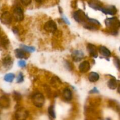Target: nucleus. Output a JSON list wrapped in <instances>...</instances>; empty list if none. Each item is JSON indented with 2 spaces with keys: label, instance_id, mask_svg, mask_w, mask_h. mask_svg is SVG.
<instances>
[{
  "label": "nucleus",
  "instance_id": "4468645a",
  "mask_svg": "<svg viewBox=\"0 0 120 120\" xmlns=\"http://www.w3.org/2000/svg\"><path fill=\"white\" fill-rule=\"evenodd\" d=\"M100 76L98 73L96 72H91L89 75V80L90 82L94 83L99 80Z\"/></svg>",
  "mask_w": 120,
  "mask_h": 120
},
{
  "label": "nucleus",
  "instance_id": "bb28decb",
  "mask_svg": "<svg viewBox=\"0 0 120 120\" xmlns=\"http://www.w3.org/2000/svg\"><path fill=\"white\" fill-rule=\"evenodd\" d=\"M116 66L117 67V68L118 69H119V66H120V62H119V60L118 59H116Z\"/></svg>",
  "mask_w": 120,
  "mask_h": 120
},
{
  "label": "nucleus",
  "instance_id": "20e7f679",
  "mask_svg": "<svg viewBox=\"0 0 120 120\" xmlns=\"http://www.w3.org/2000/svg\"><path fill=\"white\" fill-rule=\"evenodd\" d=\"M75 19L79 23H83L87 21L88 17L86 15L84 12L81 10L77 11L73 14Z\"/></svg>",
  "mask_w": 120,
  "mask_h": 120
},
{
  "label": "nucleus",
  "instance_id": "a878e982",
  "mask_svg": "<svg viewBox=\"0 0 120 120\" xmlns=\"http://www.w3.org/2000/svg\"><path fill=\"white\" fill-rule=\"evenodd\" d=\"M21 1L22 4L25 6H27L31 3L32 0H21Z\"/></svg>",
  "mask_w": 120,
  "mask_h": 120
},
{
  "label": "nucleus",
  "instance_id": "aec40b11",
  "mask_svg": "<svg viewBox=\"0 0 120 120\" xmlns=\"http://www.w3.org/2000/svg\"><path fill=\"white\" fill-rule=\"evenodd\" d=\"M15 79V75L13 73H8L4 77V80L7 82L11 83Z\"/></svg>",
  "mask_w": 120,
  "mask_h": 120
},
{
  "label": "nucleus",
  "instance_id": "9d476101",
  "mask_svg": "<svg viewBox=\"0 0 120 120\" xmlns=\"http://www.w3.org/2000/svg\"><path fill=\"white\" fill-rule=\"evenodd\" d=\"M87 49L89 53H90V55H91V56H93V57H97L98 54H97V48H96L94 45L89 44L87 45Z\"/></svg>",
  "mask_w": 120,
  "mask_h": 120
},
{
  "label": "nucleus",
  "instance_id": "ddd939ff",
  "mask_svg": "<svg viewBox=\"0 0 120 120\" xmlns=\"http://www.w3.org/2000/svg\"><path fill=\"white\" fill-rule=\"evenodd\" d=\"M63 98L66 101H70L72 99V92L69 89H65L63 93Z\"/></svg>",
  "mask_w": 120,
  "mask_h": 120
},
{
  "label": "nucleus",
  "instance_id": "f3484780",
  "mask_svg": "<svg viewBox=\"0 0 120 120\" xmlns=\"http://www.w3.org/2000/svg\"><path fill=\"white\" fill-rule=\"evenodd\" d=\"M100 52L101 54L103 56H105V57H108L111 56V53L110 52V50L107 49V48L104 46H100L99 48Z\"/></svg>",
  "mask_w": 120,
  "mask_h": 120
},
{
  "label": "nucleus",
  "instance_id": "f8f14e48",
  "mask_svg": "<svg viewBox=\"0 0 120 120\" xmlns=\"http://www.w3.org/2000/svg\"><path fill=\"white\" fill-rule=\"evenodd\" d=\"M9 104H10V101H9V100L8 97H5V96H2L0 98V105L2 107H8Z\"/></svg>",
  "mask_w": 120,
  "mask_h": 120
},
{
  "label": "nucleus",
  "instance_id": "393cba45",
  "mask_svg": "<svg viewBox=\"0 0 120 120\" xmlns=\"http://www.w3.org/2000/svg\"><path fill=\"white\" fill-rule=\"evenodd\" d=\"M18 66L21 68H24L26 66V62L25 61L21 60L18 62Z\"/></svg>",
  "mask_w": 120,
  "mask_h": 120
},
{
  "label": "nucleus",
  "instance_id": "c756f323",
  "mask_svg": "<svg viewBox=\"0 0 120 120\" xmlns=\"http://www.w3.org/2000/svg\"><path fill=\"white\" fill-rule=\"evenodd\" d=\"M35 1H36L37 2H38V3H41V2H43L45 0H35Z\"/></svg>",
  "mask_w": 120,
  "mask_h": 120
},
{
  "label": "nucleus",
  "instance_id": "f257e3e1",
  "mask_svg": "<svg viewBox=\"0 0 120 120\" xmlns=\"http://www.w3.org/2000/svg\"><path fill=\"white\" fill-rule=\"evenodd\" d=\"M32 100L35 106L37 107H42L45 103V97L42 94L38 93L32 96Z\"/></svg>",
  "mask_w": 120,
  "mask_h": 120
},
{
  "label": "nucleus",
  "instance_id": "6ab92c4d",
  "mask_svg": "<svg viewBox=\"0 0 120 120\" xmlns=\"http://www.w3.org/2000/svg\"><path fill=\"white\" fill-rule=\"evenodd\" d=\"M108 87L111 90H115L117 87V82L114 79H111L108 82Z\"/></svg>",
  "mask_w": 120,
  "mask_h": 120
},
{
  "label": "nucleus",
  "instance_id": "39448f33",
  "mask_svg": "<svg viewBox=\"0 0 120 120\" xmlns=\"http://www.w3.org/2000/svg\"><path fill=\"white\" fill-rule=\"evenodd\" d=\"M13 17L15 19V20L18 22L22 21L23 19V10L21 7H17L14 9L13 12Z\"/></svg>",
  "mask_w": 120,
  "mask_h": 120
},
{
  "label": "nucleus",
  "instance_id": "cd10ccee",
  "mask_svg": "<svg viewBox=\"0 0 120 120\" xmlns=\"http://www.w3.org/2000/svg\"><path fill=\"white\" fill-rule=\"evenodd\" d=\"M63 20H64V21H65V22H66V23H68V24H70V22H69V21L68 19H67V18L65 16H63Z\"/></svg>",
  "mask_w": 120,
  "mask_h": 120
},
{
  "label": "nucleus",
  "instance_id": "2eb2a0df",
  "mask_svg": "<svg viewBox=\"0 0 120 120\" xmlns=\"http://www.w3.org/2000/svg\"><path fill=\"white\" fill-rule=\"evenodd\" d=\"M15 56L17 58L19 59H24L26 58V53L24 50H22V49H16L15 50Z\"/></svg>",
  "mask_w": 120,
  "mask_h": 120
},
{
  "label": "nucleus",
  "instance_id": "423d86ee",
  "mask_svg": "<svg viewBox=\"0 0 120 120\" xmlns=\"http://www.w3.org/2000/svg\"><path fill=\"white\" fill-rule=\"evenodd\" d=\"M44 28L48 32H54L57 29V25L53 21L50 20L45 23Z\"/></svg>",
  "mask_w": 120,
  "mask_h": 120
},
{
  "label": "nucleus",
  "instance_id": "7ed1b4c3",
  "mask_svg": "<svg viewBox=\"0 0 120 120\" xmlns=\"http://www.w3.org/2000/svg\"><path fill=\"white\" fill-rule=\"evenodd\" d=\"M105 25L109 28L116 30L120 27V21L115 17L108 18L105 20Z\"/></svg>",
  "mask_w": 120,
  "mask_h": 120
},
{
  "label": "nucleus",
  "instance_id": "9b49d317",
  "mask_svg": "<svg viewBox=\"0 0 120 120\" xmlns=\"http://www.w3.org/2000/svg\"><path fill=\"white\" fill-rule=\"evenodd\" d=\"M100 11H101L105 14H109V15H114L115 14H116V12H117L116 7H114V6H111L109 8H101Z\"/></svg>",
  "mask_w": 120,
  "mask_h": 120
},
{
  "label": "nucleus",
  "instance_id": "f03ea898",
  "mask_svg": "<svg viewBox=\"0 0 120 120\" xmlns=\"http://www.w3.org/2000/svg\"><path fill=\"white\" fill-rule=\"evenodd\" d=\"M29 112L25 108L21 107L16 110L15 112V118L16 120H26L28 117Z\"/></svg>",
  "mask_w": 120,
  "mask_h": 120
},
{
  "label": "nucleus",
  "instance_id": "6e6552de",
  "mask_svg": "<svg viewBox=\"0 0 120 120\" xmlns=\"http://www.w3.org/2000/svg\"><path fill=\"white\" fill-rule=\"evenodd\" d=\"M71 56H72L73 59L75 62H79V61L81 60L83 58V57H84V53L81 50H74Z\"/></svg>",
  "mask_w": 120,
  "mask_h": 120
},
{
  "label": "nucleus",
  "instance_id": "c85d7f7f",
  "mask_svg": "<svg viewBox=\"0 0 120 120\" xmlns=\"http://www.w3.org/2000/svg\"><path fill=\"white\" fill-rule=\"evenodd\" d=\"M91 92H93V93H97V92H98V90H97V89H96V87H95V88H94L93 90H91Z\"/></svg>",
  "mask_w": 120,
  "mask_h": 120
},
{
  "label": "nucleus",
  "instance_id": "a211bd4d",
  "mask_svg": "<svg viewBox=\"0 0 120 120\" xmlns=\"http://www.w3.org/2000/svg\"><path fill=\"white\" fill-rule=\"evenodd\" d=\"M3 64L5 68H9L11 67L12 64V60L10 56H7L3 60Z\"/></svg>",
  "mask_w": 120,
  "mask_h": 120
},
{
  "label": "nucleus",
  "instance_id": "dca6fc26",
  "mask_svg": "<svg viewBox=\"0 0 120 120\" xmlns=\"http://www.w3.org/2000/svg\"><path fill=\"white\" fill-rule=\"evenodd\" d=\"M89 5L91 7V8H94L95 9H98L100 10L101 7V4L98 1L96 0H93L91 2H89Z\"/></svg>",
  "mask_w": 120,
  "mask_h": 120
},
{
  "label": "nucleus",
  "instance_id": "412c9836",
  "mask_svg": "<svg viewBox=\"0 0 120 120\" xmlns=\"http://www.w3.org/2000/svg\"><path fill=\"white\" fill-rule=\"evenodd\" d=\"M21 49L24 50L25 52H34L35 50V48H34V47L28 46L23 45H21Z\"/></svg>",
  "mask_w": 120,
  "mask_h": 120
},
{
  "label": "nucleus",
  "instance_id": "5701e85b",
  "mask_svg": "<svg viewBox=\"0 0 120 120\" xmlns=\"http://www.w3.org/2000/svg\"><path fill=\"white\" fill-rule=\"evenodd\" d=\"M87 22H89V24L93 25H100V23L98 22V21L96 19H90V18H87Z\"/></svg>",
  "mask_w": 120,
  "mask_h": 120
},
{
  "label": "nucleus",
  "instance_id": "4be33fe9",
  "mask_svg": "<svg viewBox=\"0 0 120 120\" xmlns=\"http://www.w3.org/2000/svg\"><path fill=\"white\" fill-rule=\"evenodd\" d=\"M48 112H49V116H50L52 118H56V114H55V110H54V107L53 105H51V106L49 107V109H48Z\"/></svg>",
  "mask_w": 120,
  "mask_h": 120
},
{
  "label": "nucleus",
  "instance_id": "0eeeda50",
  "mask_svg": "<svg viewBox=\"0 0 120 120\" xmlns=\"http://www.w3.org/2000/svg\"><path fill=\"white\" fill-rule=\"evenodd\" d=\"M12 15L9 12H4L1 15V21L2 22V23H4V24H10L12 22Z\"/></svg>",
  "mask_w": 120,
  "mask_h": 120
},
{
  "label": "nucleus",
  "instance_id": "1a4fd4ad",
  "mask_svg": "<svg viewBox=\"0 0 120 120\" xmlns=\"http://www.w3.org/2000/svg\"><path fill=\"white\" fill-rule=\"evenodd\" d=\"M90 63L87 61H84L82 62L79 66V70L82 73H86L90 70Z\"/></svg>",
  "mask_w": 120,
  "mask_h": 120
},
{
  "label": "nucleus",
  "instance_id": "b1692460",
  "mask_svg": "<svg viewBox=\"0 0 120 120\" xmlns=\"http://www.w3.org/2000/svg\"><path fill=\"white\" fill-rule=\"evenodd\" d=\"M23 81V75H22V73H19V75H18V76L17 77V79H16V82H17V83H21V82H22Z\"/></svg>",
  "mask_w": 120,
  "mask_h": 120
}]
</instances>
